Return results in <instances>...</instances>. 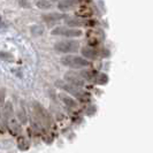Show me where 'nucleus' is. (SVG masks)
I'll list each match as a JSON object with an SVG mask.
<instances>
[{
    "instance_id": "nucleus-21",
    "label": "nucleus",
    "mask_w": 153,
    "mask_h": 153,
    "mask_svg": "<svg viewBox=\"0 0 153 153\" xmlns=\"http://www.w3.org/2000/svg\"><path fill=\"white\" fill-rule=\"evenodd\" d=\"M97 112V107L96 106H91V107L88 108V115H93Z\"/></svg>"
},
{
    "instance_id": "nucleus-5",
    "label": "nucleus",
    "mask_w": 153,
    "mask_h": 153,
    "mask_svg": "<svg viewBox=\"0 0 153 153\" xmlns=\"http://www.w3.org/2000/svg\"><path fill=\"white\" fill-rule=\"evenodd\" d=\"M51 33L53 36L75 38V37H81L83 32L79 29H74V28H69V27H66V25H60V27H55L53 30L51 31Z\"/></svg>"
},
{
    "instance_id": "nucleus-16",
    "label": "nucleus",
    "mask_w": 153,
    "mask_h": 153,
    "mask_svg": "<svg viewBox=\"0 0 153 153\" xmlns=\"http://www.w3.org/2000/svg\"><path fill=\"white\" fill-rule=\"evenodd\" d=\"M29 142H28V139L25 137H19L17 138V147L20 149V150H22V151H25V150H28L29 149Z\"/></svg>"
},
{
    "instance_id": "nucleus-6",
    "label": "nucleus",
    "mask_w": 153,
    "mask_h": 153,
    "mask_svg": "<svg viewBox=\"0 0 153 153\" xmlns=\"http://www.w3.org/2000/svg\"><path fill=\"white\" fill-rule=\"evenodd\" d=\"M65 82L75 86V88H78V89L83 88L85 85L84 81L77 75V73H74V71H68L65 74Z\"/></svg>"
},
{
    "instance_id": "nucleus-17",
    "label": "nucleus",
    "mask_w": 153,
    "mask_h": 153,
    "mask_svg": "<svg viewBox=\"0 0 153 153\" xmlns=\"http://www.w3.org/2000/svg\"><path fill=\"white\" fill-rule=\"evenodd\" d=\"M30 32L32 36L39 37V36H42L44 33V27H42V25H32L30 29Z\"/></svg>"
},
{
    "instance_id": "nucleus-22",
    "label": "nucleus",
    "mask_w": 153,
    "mask_h": 153,
    "mask_svg": "<svg viewBox=\"0 0 153 153\" xmlns=\"http://www.w3.org/2000/svg\"><path fill=\"white\" fill-rule=\"evenodd\" d=\"M12 71H13V73H15V75L16 76H19L20 77V78H22V70H21V69H19V68H13L12 69Z\"/></svg>"
},
{
    "instance_id": "nucleus-20",
    "label": "nucleus",
    "mask_w": 153,
    "mask_h": 153,
    "mask_svg": "<svg viewBox=\"0 0 153 153\" xmlns=\"http://www.w3.org/2000/svg\"><path fill=\"white\" fill-rule=\"evenodd\" d=\"M6 90L4 89V88H0V107L5 104V101H6Z\"/></svg>"
},
{
    "instance_id": "nucleus-19",
    "label": "nucleus",
    "mask_w": 153,
    "mask_h": 153,
    "mask_svg": "<svg viewBox=\"0 0 153 153\" xmlns=\"http://www.w3.org/2000/svg\"><path fill=\"white\" fill-rule=\"evenodd\" d=\"M0 59L4 60V61L10 62L14 60V55L10 52H7V51H0Z\"/></svg>"
},
{
    "instance_id": "nucleus-12",
    "label": "nucleus",
    "mask_w": 153,
    "mask_h": 153,
    "mask_svg": "<svg viewBox=\"0 0 153 153\" xmlns=\"http://www.w3.org/2000/svg\"><path fill=\"white\" fill-rule=\"evenodd\" d=\"M75 5H77L76 1H70V0H62L60 2H58V8L61 12H67L69 9L74 7Z\"/></svg>"
},
{
    "instance_id": "nucleus-4",
    "label": "nucleus",
    "mask_w": 153,
    "mask_h": 153,
    "mask_svg": "<svg viewBox=\"0 0 153 153\" xmlns=\"http://www.w3.org/2000/svg\"><path fill=\"white\" fill-rule=\"evenodd\" d=\"M32 107H33V112H35V114L37 115V117H38L39 120H40V122L43 123L44 126L46 127H51V124H52V116L51 114L48 113V111L46 109L40 102L38 101H32Z\"/></svg>"
},
{
    "instance_id": "nucleus-8",
    "label": "nucleus",
    "mask_w": 153,
    "mask_h": 153,
    "mask_svg": "<svg viewBox=\"0 0 153 153\" xmlns=\"http://www.w3.org/2000/svg\"><path fill=\"white\" fill-rule=\"evenodd\" d=\"M65 23H66V27L74 28V29H77L78 27L88 24V22L85 21L84 19H81V17H69V16L67 19H65Z\"/></svg>"
},
{
    "instance_id": "nucleus-13",
    "label": "nucleus",
    "mask_w": 153,
    "mask_h": 153,
    "mask_svg": "<svg viewBox=\"0 0 153 153\" xmlns=\"http://www.w3.org/2000/svg\"><path fill=\"white\" fill-rule=\"evenodd\" d=\"M4 115H5V120L6 121H9L10 119H13V115H14V108H13V105L12 102L7 101V104L5 105V111H4Z\"/></svg>"
},
{
    "instance_id": "nucleus-23",
    "label": "nucleus",
    "mask_w": 153,
    "mask_h": 153,
    "mask_svg": "<svg viewBox=\"0 0 153 153\" xmlns=\"http://www.w3.org/2000/svg\"><path fill=\"white\" fill-rule=\"evenodd\" d=\"M19 4H20L21 6H24V7H30V6H31L30 2H23V1H20Z\"/></svg>"
},
{
    "instance_id": "nucleus-7",
    "label": "nucleus",
    "mask_w": 153,
    "mask_h": 153,
    "mask_svg": "<svg viewBox=\"0 0 153 153\" xmlns=\"http://www.w3.org/2000/svg\"><path fill=\"white\" fill-rule=\"evenodd\" d=\"M81 53H82V58H84L88 61H93L97 60L99 58V51L97 48H94L93 46H84L81 48Z\"/></svg>"
},
{
    "instance_id": "nucleus-18",
    "label": "nucleus",
    "mask_w": 153,
    "mask_h": 153,
    "mask_svg": "<svg viewBox=\"0 0 153 153\" xmlns=\"http://www.w3.org/2000/svg\"><path fill=\"white\" fill-rule=\"evenodd\" d=\"M36 6L39 9H50V8L53 6V2L47 1V0H39V1L36 2Z\"/></svg>"
},
{
    "instance_id": "nucleus-14",
    "label": "nucleus",
    "mask_w": 153,
    "mask_h": 153,
    "mask_svg": "<svg viewBox=\"0 0 153 153\" xmlns=\"http://www.w3.org/2000/svg\"><path fill=\"white\" fill-rule=\"evenodd\" d=\"M108 81H109V78H108V76L105 74V73H98L97 76H96V78H94V82L99 85L107 84Z\"/></svg>"
},
{
    "instance_id": "nucleus-9",
    "label": "nucleus",
    "mask_w": 153,
    "mask_h": 153,
    "mask_svg": "<svg viewBox=\"0 0 153 153\" xmlns=\"http://www.w3.org/2000/svg\"><path fill=\"white\" fill-rule=\"evenodd\" d=\"M68 16L63 13H48V14H44L42 16L43 21H45L47 23H52L55 21H60V20H65L67 19Z\"/></svg>"
},
{
    "instance_id": "nucleus-15",
    "label": "nucleus",
    "mask_w": 153,
    "mask_h": 153,
    "mask_svg": "<svg viewBox=\"0 0 153 153\" xmlns=\"http://www.w3.org/2000/svg\"><path fill=\"white\" fill-rule=\"evenodd\" d=\"M16 116H17V122L20 123V124H25V123L28 122V117H27V113H25V111L21 108V109H19L17 112H16Z\"/></svg>"
},
{
    "instance_id": "nucleus-1",
    "label": "nucleus",
    "mask_w": 153,
    "mask_h": 153,
    "mask_svg": "<svg viewBox=\"0 0 153 153\" xmlns=\"http://www.w3.org/2000/svg\"><path fill=\"white\" fill-rule=\"evenodd\" d=\"M55 86L59 88V89H61V90H63L65 92H68L70 96H73V97H75L76 99L81 100L82 102H86V101L90 100V96L85 91L78 89V88H75V86L68 84V83H66V82L62 81V79H58V81L55 82Z\"/></svg>"
},
{
    "instance_id": "nucleus-10",
    "label": "nucleus",
    "mask_w": 153,
    "mask_h": 153,
    "mask_svg": "<svg viewBox=\"0 0 153 153\" xmlns=\"http://www.w3.org/2000/svg\"><path fill=\"white\" fill-rule=\"evenodd\" d=\"M77 75L85 82V81H94L97 73L92 69H81V71L77 73Z\"/></svg>"
},
{
    "instance_id": "nucleus-2",
    "label": "nucleus",
    "mask_w": 153,
    "mask_h": 153,
    "mask_svg": "<svg viewBox=\"0 0 153 153\" xmlns=\"http://www.w3.org/2000/svg\"><path fill=\"white\" fill-rule=\"evenodd\" d=\"M60 62L63 66L71 69H84L90 67V61L78 55H66L60 59Z\"/></svg>"
},
{
    "instance_id": "nucleus-3",
    "label": "nucleus",
    "mask_w": 153,
    "mask_h": 153,
    "mask_svg": "<svg viewBox=\"0 0 153 153\" xmlns=\"http://www.w3.org/2000/svg\"><path fill=\"white\" fill-rule=\"evenodd\" d=\"M54 50L59 53L71 54L76 53L79 50V42L75 39H66V40H59L54 44Z\"/></svg>"
},
{
    "instance_id": "nucleus-11",
    "label": "nucleus",
    "mask_w": 153,
    "mask_h": 153,
    "mask_svg": "<svg viewBox=\"0 0 153 153\" xmlns=\"http://www.w3.org/2000/svg\"><path fill=\"white\" fill-rule=\"evenodd\" d=\"M59 98H60V100H61L67 107H69V108L78 107V102H77L74 98H71L70 96H67V94H65V93H60V94H59Z\"/></svg>"
}]
</instances>
